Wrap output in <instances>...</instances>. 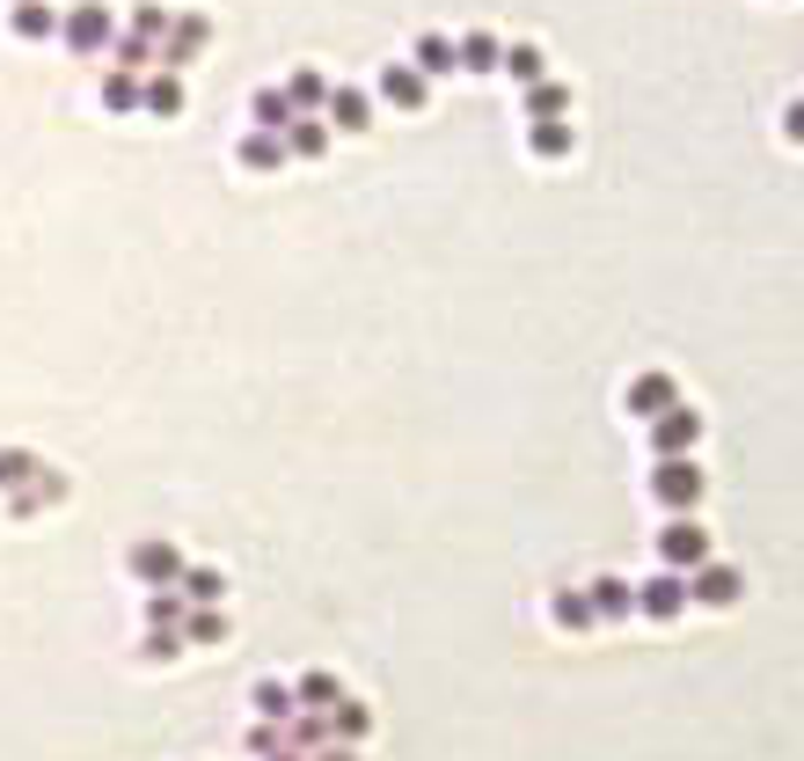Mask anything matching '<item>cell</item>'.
Segmentation results:
<instances>
[{
	"label": "cell",
	"mask_w": 804,
	"mask_h": 761,
	"mask_svg": "<svg viewBox=\"0 0 804 761\" xmlns=\"http://www.w3.org/2000/svg\"><path fill=\"white\" fill-rule=\"evenodd\" d=\"M702 491H710V477H702L695 454H659L651 461V498H659L665 513H695Z\"/></svg>",
	"instance_id": "1"
},
{
	"label": "cell",
	"mask_w": 804,
	"mask_h": 761,
	"mask_svg": "<svg viewBox=\"0 0 804 761\" xmlns=\"http://www.w3.org/2000/svg\"><path fill=\"white\" fill-rule=\"evenodd\" d=\"M59 37H67V52H110L118 44V16H110L103 0H81L59 16Z\"/></svg>",
	"instance_id": "2"
},
{
	"label": "cell",
	"mask_w": 804,
	"mask_h": 761,
	"mask_svg": "<svg viewBox=\"0 0 804 761\" xmlns=\"http://www.w3.org/2000/svg\"><path fill=\"white\" fill-rule=\"evenodd\" d=\"M738 593H746V571L738 564L702 557V564L687 571V608H738Z\"/></svg>",
	"instance_id": "3"
},
{
	"label": "cell",
	"mask_w": 804,
	"mask_h": 761,
	"mask_svg": "<svg viewBox=\"0 0 804 761\" xmlns=\"http://www.w3.org/2000/svg\"><path fill=\"white\" fill-rule=\"evenodd\" d=\"M659 557H665V571H695L702 557H710V528H702L695 513H673L659 528Z\"/></svg>",
	"instance_id": "4"
},
{
	"label": "cell",
	"mask_w": 804,
	"mask_h": 761,
	"mask_svg": "<svg viewBox=\"0 0 804 761\" xmlns=\"http://www.w3.org/2000/svg\"><path fill=\"white\" fill-rule=\"evenodd\" d=\"M124 571H132L140 585H175V579H183V549H175L169 534H147V542H132Z\"/></svg>",
	"instance_id": "5"
},
{
	"label": "cell",
	"mask_w": 804,
	"mask_h": 761,
	"mask_svg": "<svg viewBox=\"0 0 804 761\" xmlns=\"http://www.w3.org/2000/svg\"><path fill=\"white\" fill-rule=\"evenodd\" d=\"M695 447H702V410L673 403V410L651 418V461H659V454H695Z\"/></svg>",
	"instance_id": "6"
},
{
	"label": "cell",
	"mask_w": 804,
	"mask_h": 761,
	"mask_svg": "<svg viewBox=\"0 0 804 761\" xmlns=\"http://www.w3.org/2000/svg\"><path fill=\"white\" fill-rule=\"evenodd\" d=\"M636 615H651V622L687 615V571H651V579L636 585Z\"/></svg>",
	"instance_id": "7"
},
{
	"label": "cell",
	"mask_w": 804,
	"mask_h": 761,
	"mask_svg": "<svg viewBox=\"0 0 804 761\" xmlns=\"http://www.w3.org/2000/svg\"><path fill=\"white\" fill-rule=\"evenodd\" d=\"M673 403H681V389H673V373H659V367L636 373L630 389H622V410H630V418H644V425L659 418V410H673Z\"/></svg>",
	"instance_id": "8"
},
{
	"label": "cell",
	"mask_w": 804,
	"mask_h": 761,
	"mask_svg": "<svg viewBox=\"0 0 804 761\" xmlns=\"http://www.w3.org/2000/svg\"><path fill=\"white\" fill-rule=\"evenodd\" d=\"M285 154H300V161H315V154H330V118H315V110H293L285 118Z\"/></svg>",
	"instance_id": "9"
},
{
	"label": "cell",
	"mask_w": 804,
	"mask_h": 761,
	"mask_svg": "<svg viewBox=\"0 0 804 761\" xmlns=\"http://www.w3.org/2000/svg\"><path fill=\"white\" fill-rule=\"evenodd\" d=\"M322 110H330V132H366L373 124V96L366 89H330Z\"/></svg>",
	"instance_id": "10"
},
{
	"label": "cell",
	"mask_w": 804,
	"mask_h": 761,
	"mask_svg": "<svg viewBox=\"0 0 804 761\" xmlns=\"http://www.w3.org/2000/svg\"><path fill=\"white\" fill-rule=\"evenodd\" d=\"M585 601H593V622H622V615H636V585L593 579V585H585Z\"/></svg>",
	"instance_id": "11"
},
{
	"label": "cell",
	"mask_w": 804,
	"mask_h": 761,
	"mask_svg": "<svg viewBox=\"0 0 804 761\" xmlns=\"http://www.w3.org/2000/svg\"><path fill=\"white\" fill-rule=\"evenodd\" d=\"M424 81L418 67H381V103H395V110H424Z\"/></svg>",
	"instance_id": "12"
},
{
	"label": "cell",
	"mask_w": 804,
	"mask_h": 761,
	"mask_svg": "<svg viewBox=\"0 0 804 761\" xmlns=\"http://www.w3.org/2000/svg\"><path fill=\"white\" fill-rule=\"evenodd\" d=\"M571 147H577V132H571L563 118H534V124H526V154H542V161H563Z\"/></svg>",
	"instance_id": "13"
},
{
	"label": "cell",
	"mask_w": 804,
	"mask_h": 761,
	"mask_svg": "<svg viewBox=\"0 0 804 761\" xmlns=\"http://www.w3.org/2000/svg\"><path fill=\"white\" fill-rule=\"evenodd\" d=\"M549 622L571 630V638H585V630H593V601H585V585H563L556 601H549Z\"/></svg>",
	"instance_id": "14"
},
{
	"label": "cell",
	"mask_w": 804,
	"mask_h": 761,
	"mask_svg": "<svg viewBox=\"0 0 804 761\" xmlns=\"http://www.w3.org/2000/svg\"><path fill=\"white\" fill-rule=\"evenodd\" d=\"M366 732H373V710L359 703V695H336V703H330V740H351V747H359Z\"/></svg>",
	"instance_id": "15"
},
{
	"label": "cell",
	"mask_w": 804,
	"mask_h": 761,
	"mask_svg": "<svg viewBox=\"0 0 804 761\" xmlns=\"http://www.w3.org/2000/svg\"><path fill=\"white\" fill-rule=\"evenodd\" d=\"M175 585H183V601H191V608H220V601H228V579H220L212 564H183V579H175Z\"/></svg>",
	"instance_id": "16"
},
{
	"label": "cell",
	"mask_w": 804,
	"mask_h": 761,
	"mask_svg": "<svg viewBox=\"0 0 804 761\" xmlns=\"http://www.w3.org/2000/svg\"><path fill=\"white\" fill-rule=\"evenodd\" d=\"M285 747H293V754L330 747V718H322V710H293V718H285Z\"/></svg>",
	"instance_id": "17"
},
{
	"label": "cell",
	"mask_w": 804,
	"mask_h": 761,
	"mask_svg": "<svg viewBox=\"0 0 804 761\" xmlns=\"http://www.w3.org/2000/svg\"><path fill=\"white\" fill-rule=\"evenodd\" d=\"M249 710H257L263 725H285V718H293V689H285V681H257V689H249Z\"/></svg>",
	"instance_id": "18"
},
{
	"label": "cell",
	"mask_w": 804,
	"mask_h": 761,
	"mask_svg": "<svg viewBox=\"0 0 804 761\" xmlns=\"http://www.w3.org/2000/svg\"><path fill=\"white\" fill-rule=\"evenodd\" d=\"M242 169H257V177L285 169V140L279 132H242Z\"/></svg>",
	"instance_id": "19"
},
{
	"label": "cell",
	"mask_w": 804,
	"mask_h": 761,
	"mask_svg": "<svg viewBox=\"0 0 804 761\" xmlns=\"http://www.w3.org/2000/svg\"><path fill=\"white\" fill-rule=\"evenodd\" d=\"M16 37H30V44H44V37H59V8H44V0H16Z\"/></svg>",
	"instance_id": "20"
},
{
	"label": "cell",
	"mask_w": 804,
	"mask_h": 761,
	"mask_svg": "<svg viewBox=\"0 0 804 761\" xmlns=\"http://www.w3.org/2000/svg\"><path fill=\"white\" fill-rule=\"evenodd\" d=\"M285 103H293V110H322V103H330V81H322L315 67H293V73H285Z\"/></svg>",
	"instance_id": "21"
},
{
	"label": "cell",
	"mask_w": 804,
	"mask_h": 761,
	"mask_svg": "<svg viewBox=\"0 0 804 761\" xmlns=\"http://www.w3.org/2000/svg\"><path fill=\"white\" fill-rule=\"evenodd\" d=\"M418 73H424V81H439V73H461L454 37H418Z\"/></svg>",
	"instance_id": "22"
},
{
	"label": "cell",
	"mask_w": 804,
	"mask_h": 761,
	"mask_svg": "<svg viewBox=\"0 0 804 761\" xmlns=\"http://www.w3.org/2000/svg\"><path fill=\"white\" fill-rule=\"evenodd\" d=\"M44 469L37 454H22V447H0V498H16V491H30V477Z\"/></svg>",
	"instance_id": "23"
},
{
	"label": "cell",
	"mask_w": 804,
	"mask_h": 761,
	"mask_svg": "<svg viewBox=\"0 0 804 761\" xmlns=\"http://www.w3.org/2000/svg\"><path fill=\"white\" fill-rule=\"evenodd\" d=\"M498 67H505L512 81H520V89H534V81H549V59H542V44H512V52L498 59Z\"/></svg>",
	"instance_id": "24"
},
{
	"label": "cell",
	"mask_w": 804,
	"mask_h": 761,
	"mask_svg": "<svg viewBox=\"0 0 804 761\" xmlns=\"http://www.w3.org/2000/svg\"><path fill=\"white\" fill-rule=\"evenodd\" d=\"M183 615H191L183 585H154V601H147V622H154V630H183Z\"/></svg>",
	"instance_id": "25"
},
{
	"label": "cell",
	"mask_w": 804,
	"mask_h": 761,
	"mask_svg": "<svg viewBox=\"0 0 804 761\" xmlns=\"http://www.w3.org/2000/svg\"><path fill=\"white\" fill-rule=\"evenodd\" d=\"M454 52H461V67H469V73H490V67H498V59H505V44H498V37H490V30H469V37H461V44H454Z\"/></svg>",
	"instance_id": "26"
},
{
	"label": "cell",
	"mask_w": 804,
	"mask_h": 761,
	"mask_svg": "<svg viewBox=\"0 0 804 761\" xmlns=\"http://www.w3.org/2000/svg\"><path fill=\"white\" fill-rule=\"evenodd\" d=\"M140 103L154 110V118H175V110H183V73H154L140 89Z\"/></svg>",
	"instance_id": "27"
},
{
	"label": "cell",
	"mask_w": 804,
	"mask_h": 761,
	"mask_svg": "<svg viewBox=\"0 0 804 761\" xmlns=\"http://www.w3.org/2000/svg\"><path fill=\"white\" fill-rule=\"evenodd\" d=\"M336 695H344V681H336V673H300L293 703H300V710H330Z\"/></svg>",
	"instance_id": "28"
},
{
	"label": "cell",
	"mask_w": 804,
	"mask_h": 761,
	"mask_svg": "<svg viewBox=\"0 0 804 761\" xmlns=\"http://www.w3.org/2000/svg\"><path fill=\"white\" fill-rule=\"evenodd\" d=\"M563 110H571V89H563V81H534V89H526V124L534 118H563Z\"/></svg>",
	"instance_id": "29"
},
{
	"label": "cell",
	"mask_w": 804,
	"mask_h": 761,
	"mask_svg": "<svg viewBox=\"0 0 804 761\" xmlns=\"http://www.w3.org/2000/svg\"><path fill=\"white\" fill-rule=\"evenodd\" d=\"M96 96H103V110H140V73L110 67V73H103V89H96Z\"/></svg>",
	"instance_id": "30"
},
{
	"label": "cell",
	"mask_w": 804,
	"mask_h": 761,
	"mask_svg": "<svg viewBox=\"0 0 804 761\" xmlns=\"http://www.w3.org/2000/svg\"><path fill=\"white\" fill-rule=\"evenodd\" d=\"M183 638L191 644H228V615H220V608H191V615H183Z\"/></svg>",
	"instance_id": "31"
},
{
	"label": "cell",
	"mask_w": 804,
	"mask_h": 761,
	"mask_svg": "<svg viewBox=\"0 0 804 761\" xmlns=\"http://www.w3.org/2000/svg\"><path fill=\"white\" fill-rule=\"evenodd\" d=\"M249 118H257V132H285V118H293V103H285V89H263L257 103H249Z\"/></svg>",
	"instance_id": "32"
},
{
	"label": "cell",
	"mask_w": 804,
	"mask_h": 761,
	"mask_svg": "<svg viewBox=\"0 0 804 761\" xmlns=\"http://www.w3.org/2000/svg\"><path fill=\"white\" fill-rule=\"evenodd\" d=\"M249 754H263V761L285 754V725H263V718H257V725H249Z\"/></svg>",
	"instance_id": "33"
},
{
	"label": "cell",
	"mask_w": 804,
	"mask_h": 761,
	"mask_svg": "<svg viewBox=\"0 0 804 761\" xmlns=\"http://www.w3.org/2000/svg\"><path fill=\"white\" fill-rule=\"evenodd\" d=\"M110 52H118V67H124V73H140L147 59H154V44H147V37H118Z\"/></svg>",
	"instance_id": "34"
},
{
	"label": "cell",
	"mask_w": 804,
	"mask_h": 761,
	"mask_svg": "<svg viewBox=\"0 0 804 761\" xmlns=\"http://www.w3.org/2000/svg\"><path fill=\"white\" fill-rule=\"evenodd\" d=\"M175 652H191L183 630H147V659H175Z\"/></svg>",
	"instance_id": "35"
},
{
	"label": "cell",
	"mask_w": 804,
	"mask_h": 761,
	"mask_svg": "<svg viewBox=\"0 0 804 761\" xmlns=\"http://www.w3.org/2000/svg\"><path fill=\"white\" fill-rule=\"evenodd\" d=\"M161 30H169V8H154V0L132 8V37H161Z\"/></svg>",
	"instance_id": "36"
},
{
	"label": "cell",
	"mask_w": 804,
	"mask_h": 761,
	"mask_svg": "<svg viewBox=\"0 0 804 761\" xmlns=\"http://www.w3.org/2000/svg\"><path fill=\"white\" fill-rule=\"evenodd\" d=\"M308 761H359V747H351V740H330V747H315Z\"/></svg>",
	"instance_id": "37"
},
{
	"label": "cell",
	"mask_w": 804,
	"mask_h": 761,
	"mask_svg": "<svg viewBox=\"0 0 804 761\" xmlns=\"http://www.w3.org/2000/svg\"><path fill=\"white\" fill-rule=\"evenodd\" d=\"M783 132H790V140L804 147V103H790V110H783Z\"/></svg>",
	"instance_id": "38"
},
{
	"label": "cell",
	"mask_w": 804,
	"mask_h": 761,
	"mask_svg": "<svg viewBox=\"0 0 804 761\" xmlns=\"http://www.w3.org/2000/svg\"><path fill=\"white\" fill-rule=\"evenodd\" d=\"M271 761H308V754H293V747H285V754H271Z\"/></svg>",
	"instance_id": "39"
}]
</instances>
